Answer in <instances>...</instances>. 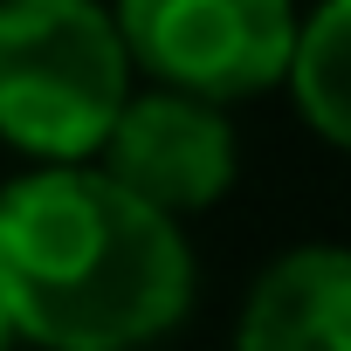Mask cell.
Here are the masks:
<instances>
[{
    "label": "cell",
    "instance_id": "obj_1",
    "mask_svg": "<svg viewBox=\"0 0 351 351\" xmlns=\"http://www.w3.org/2000/svg\"><path fill=\"white\" fill-rule=\"evenodd\" d=\"M0 310L14 344L145 351L193 310V241L97 165H28L0 186Z\"/></svg>",
    "mask_w": 351,
    "mask_h": 351
},
{
    "label": "cell",
    "instance_id": "obj_2",
    "mask_svg": "<svg viewBox=\"0 0 351 351\" xmlns=\"http://www.w3.org/2000/svg\"><path fill=\"white\" fill-rule=\"evenodd\" d=\"M138 76L110 0H0V145L35 165H97Z\"/></svg>",
    "mask_w": 351,
    "mask_h": 351
},
{
    "label": "cell",
    "instance_id": "obj_3",
    "mask_svg": "<svg viewBox=\"0 0 351 351\" xmlns=\"http://www.w3.org/2000/svg\"><path fill=\"white\" fill-rule=\"evenodd\" d=\"M131 76L214 110L282 90L303 8L296 0H110Z\"/></svg>",
    "mask_w": 351,
    "mask_h": 351
},
{
    "label": "cell",
    "instance_id": "obj_4",
    "mask_svg": "<svg viewBox=\"0 0 351 351\" xmlns=\"http://www.w3.org/2000/svg\"><path fill=\"white\" fill-rule=\"evenodd\" d=\"M97 172L117 180L131 200H145L152 214L165 221H193L207 207H221L241 180V138H234V117L200 104V97H180V90H131V104L117 110L104 152H97Z\"/></svg>",
    "mask_w": 351,
    "mask_h": 351
},
{
    "label": "cell",
    "instance_id": "obj_5",
    "mask_svg": "<svg viewBox=\"0 0 351 351\" xmlns=\"http://www.w3.org/2000/svg\"><path fill=\"white\" fill-rule=\"evenodd\" d=\"M234 351H351V248H282L241 296Z\"/></svg>",
    "mask_w": 351,
    "mask_h": 351
},
{
    "label": "cell",
    "instance_id": "obj_6",
    "mask_svg": "<svg viewBox=\"0 0 351 351\" xmlns=\"http://www.w3.org/2000/svg\"><path fill=\"white\" fill-rule=\"evenodd\" d=\"M296 117L351 158V0H317L296 28V56L282 76Z\"/></svg>",
    "mask_w": 351,
    "mask_h": 351
},
{
    "label": "cell",
    "instance_id": "obj_7",
    "mask_svg": "<svg viewBox=\"0 0 351 351\" xmlns=\"http://www.w3.org/2000/svg\"><path fill=\"white\" fill-rule=\"evenodd\" d=\"M0 351H14V324H8V310H0Z\"/></svg>",
    "mask_w": 351,
    "mask_h": 351
}]
</instances>
